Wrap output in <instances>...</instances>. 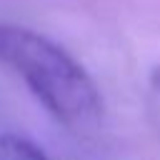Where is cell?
I'll return each mask as SVG.
<instances>
[{
	"label": "cell",
	"instance_id": "6da1fadb",
	"mask_svg": "<svg viewBox=\"0 0 160 160\" xmlns=\"http://www.w3.org/2000/svg\"><path fill=\"white\" fill-rule=\"evenodd\" d=\"M0 65L10 68L35 100L68 130L92 132L102 122V95L88 70L50 38L0 25Z\"/></svg>",
	"mask_w": 160,
	"mask_h": 160
},
{
	"label": "cell",
	"instance_id": "7a4b0ae2",
	"mask_svg": "<svg viewBox=\"0 0 160 160\" xmlns=\"http://www.w3.org/2000/svg\"><path fill=\"white\" fill-rule=\"evenodd\" d=\"M0 160H50L35 142L20 135H2L0 138Z\"/></svg>",
	"mask_w": 160,
	"mask_h": 160
}]
</instances>
